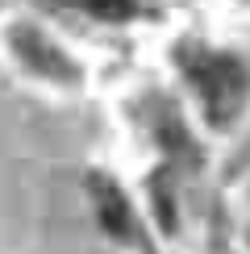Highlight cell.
Instances as JSON below:
<instances>
[{"mask_svg": "<svg viewBox=\"0 0 250 254\" xmlns=\"http://www.w3.org/2000/svg\"><path fill=\"white\" fill-rule=\"evenodd\" d=\"M92 192H96V213H100V225L109 229L113 238H129L133 234V217H129V204H125L121 188L104 175H92Z\"/></svg>", "mask_w": 250, "mask_h": 254, "instance_id": "7a4b0ae2", "label": "cell"}, {"mask_svg": "<svg viewBox=\"0 0 250 254\" xmlns=\"http://www.w3.org/2000/svg\"><path fill=\"white\" fill-rule=\"evenodd\" d=\"M196 83H200V92L208 100V113L221 121V117H229V109L238 104L246 79H242V67H238L229 55H204L200 67H196Z\"/></svg>", "mask_w": 250, "mask_h": 254, "instance_id": "6da1fadb", "label": "cell"}, {"mask_svg": "<svg viewBox=\"0 0 250 254\" xmlns=\"http://www.w3.org/2000/svg\"><path fill=\"white\" fill-rule=\"evenodd\" d=\"M92 17H104V21H129L138 13V0H79Z\"/></svg>", "mask_w": 250, "mask_h": 254, "instance_id": "3957f363", "label": "cell"}]
</instances>
